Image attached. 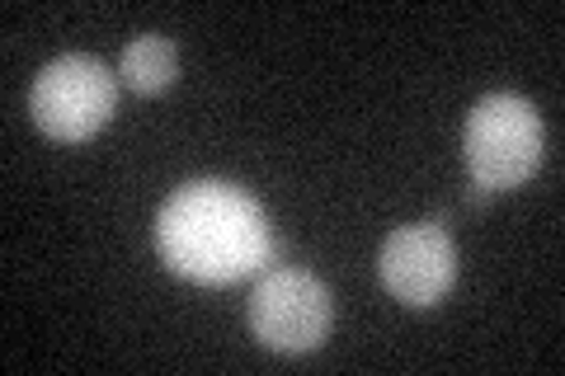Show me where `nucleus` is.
I'll return each mask as SVG.
<instances>
[{
  "label": "nucleus",
  "mask_w": 565,
  "mask_h": 376,
  "mask_svg": "<svg viewBox=\"0 0 565 376\" xmlns=\"http://www.w3.org/2000/svg\"><path fill=\"white\" fill-rule=\"evenodd\" d=\"M156 249L180 278L207 288L259 278L278 259V240L259 203L222 179H199L170 193L156 212Z\"/></svg>",
  "instance_id": "1"
},
{
  "label": "nucleus",
  "mask_w": 565,
  "mask_h": 376,
  "mask_svg": "<svg viewBox=\"0 0 565 376\" xmlns=\"http://www.w3.org/2000/svg\"><path fill=\"white\" fill-rule=\"evenodd\" d=\"M542 147H546L542 114L519 95H486L467 114L462 151L481 193L519 189L523 179H533L542 165Z\"/></svg>",
  "instance_id": "2"
},
{
  "label": "nucleus",
  "mask_w": 565,
  "mask_h": 376,
  "mask_svg": "<svg viewBox=\"0 0 565 376\" xmlns=\"http://www.w3.org/2000/svg\"><path fill=\"white\" fill-rule=\"evenodd\" d=\"M118 80L90 52H66L47 62L33 80L29 114L52 141H85L114 118Z\"/></svg>",
  "instance_id": "3"
},
{
  "label": "nucleus",
  "mask_w": 565,
  "mask_h": 376,
  "mask_svg": "<svg viewBox=\"0 0 565 376\" xmlns=\"http://www.w3.org/2000/svg\"><path fill=\"white\" fill-rule=\"evenodd\" d=\"M334 301L321 278L302 268H269L250 297V334L269 353H311L326 344Z\"/></svg>",
  "instance_id": "4"
},
{
  "label": "nucleus",
  "mask_w": 565,
  "mask_h": 376,
  "mask_svg": "<svg viewBox=\"0 0 565 376\" xmlns=\"http://www.w3.org/2000/svg\"><path fill=\"white\" fill-rule=\"evenodd\" d=\"M382 288L405 307H438L457 282V245L438 222H415L386 236L377 255Z\"/></svg>",
  "instance_id": "5"
},
{
  "label": "nucleus",
  "mask_w": 565,
  "mask_h": 376,
  "mask_svg": "<svg viewBox=\"0 0 565 376\" xmlns=\"http://www.w3.org/2000/svg\"><path fill=\"white\" fill-rule=\"evenodd\" d=\"M118 76H122V85H132L137 95H161V89H170L174 76H180V52H174V43L161 39V33H141V39L122 47Z\"/></svg>",
  "instance_id": "6"
}]
</instances>
